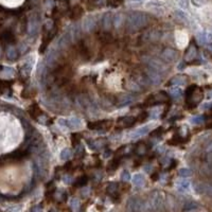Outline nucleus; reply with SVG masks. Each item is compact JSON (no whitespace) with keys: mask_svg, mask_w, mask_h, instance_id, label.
I'll use <instances>...</instances> for the list:
<instances>
[{"mask_svg":"<svg viewBox=\"0 0 212 212\" xmlns=\"http://www.w3.org/2000/svg\"><path fill=\"white\" fill-rule=\"evenodd\" d=\"M159 37H160V35H159L158 31H153L150 34V37H148V39L152 40V42H154V40H157L159 39Z\"/></svg>","mask_w":212,"mask_h":212,"instance_id":"23","label":"nucleus"},{"mask_svg":"<svg viewBox=\"0 0 212 212\" xmlns=\"http://www.w3.org/2000/svg\"><path fill=\"white\" fill-rule=\"evenodd\" d=\"M195 56H196L195 48L191 47L190 49L188 50V52H187V54H186V59H187V61H191V59H193Z\"/></svg>","mask_w":212,"mask_h":212,"instance_id":"17","label":"nucleus"},{"mask_svg":"<svg viewBox=\"0 0 212 212\" xmlns=\"http://www.w3.org/2000/svg\"><path fill=\"white\" fill-rule=\"evenodd\" d=\"M191 121L193 122V123H195V124H198V123H201V122L204 121V119H203L201 117H194V118L191 119Z\"/></svg>","mask_w":212,"mask_h":212,"instance_id":"25","label":"nucleus"},{"mask_svg":"<svg viewBox=\"0 0 212 212\" xmlns=\"http://www.w3.org/2000/svg\"><path fill=\"white\" fill-rule=\"evenodd\" d=\"M154 126H152L151 124H148L145 126H142V127H139L137 130H135L134 132H132L128 136L130 139H137V138H140L141 136H144L148 130H151Z\"/></svg>","mask_w":212,"mask_h":212,"instance_id":"6","label":"nucleus"},{"mask_svg":"<svg viewBox=\"0 0 212 212\" xmlns=\"http://www.w3.org/2000/svg\"><path fill=\"white\" fill-rule=\"evenodd\" d=\"M146 75H148V77L150 79V81L153 82L154 84H159V83L161 82V75H160V73L155 71L154 69L152 68L148 69V70H146Z\"/></svg>","mask_w":212,"mask_h":212,"instance_id":"9","label":"nucleus"},{"mask_svg":"<svg viewBox=\"0 0 212 212\" xmlns=\"http://www.w3.org/2000/svg\"><path fill=\"white\" fill-rule=\"evenodd\" d=\"M192 2L194 3V4H196V5H203L205 3V0H192Z\"/></svg>","mask_w":212,"mask_h":212,"instance_id":"26","label":"nucleus"},{"mask_svg":"<svg viewBox=\"0 0 212 212\" xmlns=\"http://www.w3.org/2000/svg\"><path fill=\"white\" fill-rule=\"evenodd\" d=\"M176 2L181 10H188L189 9V0H176Z\"/></svg>","mask_w":212,"mask_h":212,"instance_id":"20","label":"nucleus"},{"mask_svg":"<svg viewBox=\"0 0 212 212\" xmlns=\"http://www.w3.org/2000/svg\"><path fill=\"white\" fill-rule=\"evenodd\" d=\"M177 188L180 191H187L190 188V181L187 179H180L177 181Z\"/></svg>","mask_w":212,"mask_h":212,"instance_id":"14","label":"nucleus"},{"mask_svg":"<svg viewBox=\"0 0 212 212\" xmlns=\"http://www.w3.org/2000/svg\"><path fill=\"white\" fill-rule=\"evenodd\" d=\"M68 126H70L72 130H79L82 127V121L77 118V117H74V118H71V119H69L68 121Z\"/></svg>","mask_w":212,"mask_h":212,"instance_id":"10","label":"nucleus"},{"mask_svg":"<svg viewBox=\"0 0 212 212\" xmlns=\"http://www.w3.org/2000/svg\"><path fill=\"white\" fill-rule=\"evenodd\" d=\"M122 177H123V179L127 180V179H128V178H130V177H128V173H127V172H124V173H123V176H122Z\"/></svg>","mask_w":212,"mask_h":212,"instance_id":"27","label":"nucleus"},{"mask_svg":"<svg viewBox=\"0 0 212 212\" xmlns=\"http://www.w3.org/2000/svg\"><path fill=\"white\" fill-rule=\"evenodd\" d=\"M196 38H197L198 44H201V45H206V44H208L206 38V32H199V33H197Z\"/></svg>","mask_w":212,"mask_h":212,"instance_id":"16","label":"nucleus"},{"mask_svg":"<svg viewBox=\"0 0 212 212\" xmlns=\"http://www.w3.org/2000/svg\"><path fill=\"white\" fill-rule=\"evenodd\" d=\"M112 22H114V26H116L117 29H119L122 24H124V16L122 13H118L115 15L114 19H112Z\"/></svg>","mask_w":212,"mask_h":212,"instance_id":"12","label":"nucleus"},{"mask_svg":"<svg viewBox=\"0 0 212 212\" xmlns=\"http://www.w3.org/2000/svg\"><path fill=\"white\" fill-rule=\"evenodd\" d=\"M71 42H72L71 34H70V33H66V34L62 37V39L59 40V45H61L62 47H68Z\"/></svg>","mask_w":212,"mask_h":212,"instance_id":"13","label":"nucleus"},{"mask_svg":"<svg viewBox=\"0 0 212 212\" xmlns=\"http://www.w3.org/2000/svg\"><path fill=\"white\" fill-rule=\"evenodd\" d=\"M207 97H208V99H211V100H212V90H210L209 92H208Z\"/></svg>","mask_w":212,"mask_h":212,"instance_id":"28","label":"nucleus"},{"mask_svg":"<svg viewBox=\"0 0 212 212\" xmlns=\"http://www.w3.org/2000/svg\"><path fill=\"white\" fill-rule=\"evenodd\" d=\"M179 174L183 177H187V176H190L191 175V171L189 169H181L179 171Z\"/></svg>","mask_w":212,"mask_h":212,"instance_id":"24","label":"nucleus"},{"mask_svg":"<svg viewBox=\"0 0 212 212\" xmlns=\"http://www.w3.org/2000/svg\"><path fill=\"white\" fill-rule=\"evenodd\" d=\"M38 31H39V20L37 18V16H33L29 20L28 32L30 35H36Z\"/></svg>","mask_w":212,"mask_h":212,"instance_id":"5","label":"nucleus"},{"mask_svg":"<svg viewBox=\"0 0 212 212\" xmlns=\"http://www.w3.org/2000/svg\"><path fill=\"white\" fill-rule=\"evenodd\" d=\"M132 181H134V183L135 185H143V183H144V178H143V176H141L140 174H136L134 177H132Z\"/></svg>","mask_w":212,"mask_h":212,"instance_id":"19","label":"nucleus"},{"mask_svg":"<svg viewBox=\"0 0 212 212\" xmlns=\"http://www.w3.org/2000/svg\"><path fill=\"white\" fill-rule=\"evenodd\" d=\"M95 24H97V21H95V17L93 16H88L83 20L82 22V30L84 32H90L95 29Z\"/></svg>","mask_w":212,"mask_h":212,"instance_id":"7","label":"nucleus"},{"mask_svg":"<svg viewBox=\"0 0 212 212\" xmlns=\"http://www.w3.org/2000/svg\"><path fill=\"white\" fill-rule=\"evenodd\" d=\"M148 66H150V68L154 69L155 71L159 72V73H162V72H164L167 70V66L163 65V64H162L160 61H158V59L151 58V59L148 61Z\"/></svg>","mask_w":212,"mask_h":212,"instance_id":"8","label":"nucleus"},{"mask_svg":"<svg viewBox=\"0 0 212 212\" xmlns=\"http://www.w3.org/2000/svg\"><path fill=\"white\" fill-rule=\"evenodd\" d=\"M177 52L173 49H170V48H167V49H164L161 53V58L163 59L165 63L168 64H172L174 63L176 59H177Z\"/></svg>","mask_w":212,"mask_h":212,"instance_id":"4","label":"nucleus"},{"mask_svg":"<svg viewBox=\"0 0 212 212\" xmlns=\"http://www.w3.org/2000/svg\"><path fill=\"white\" fill-rule=\"evenodd\" d=\"M20 138V125L15 118L6 112H0V154L12 151Z\"/></svg>","mask_w":212,"mask_h":212,"instance_id":"1","label":"nucleus"},{"mask_svg":"<svg viewBox=\"0 0 212 212\" xmlns=\"http://www.w3.org/2000/svg\"><path fill=\"white\" fill-rule=\"evenodd\" d=\"M148 18L144 13H130L126 17V29L130 32H136L148 24Z\"/></svg>","mask_w":212,"mask_h":212,"instance_id":"2","label":"nucleus"},{"mask_svg":"<svg viewBox=\"0 0 212 212\" xmlns=\"http://www.w3.org/2000/svg\"><path fill=\"white\" fill-rule=\"evenodd\" d=\"M170 95H172L173 98L175 99H178L181 97V95H183V90L180 89L178 86H176V87H173L170 89Z\"/></svg>","mask_w":212,"mask_h":212,"instance_id":"15","label":"nucleus"},{"mask_svg":"<svg viewBox=\"0 0 212 212\" xmlns=\"http://www.w3.org/2000/svg\"><path fill=\"white\" fill-rule=\"evenodd\" d=\"M145 8L155 15H163L164 13V6L161 1H157V0L148 1L145 4Z\"/></svg>","mask_w":212,"mask_h":212,"instance_id":"3","label":"nucleus"},{"mask_svg":"<svg viewBox=\"0 0 212 212\" xmlns=\"http://www.w3.org/2000/svg\"><path fill=\"white\" fill-rule=\"evenodd\" d=\"M111 24H112V16L110 13L105 14L103 17V20H102V24H103V28L105 30H109L111 28Z\"/></svg>","mask_w":212,"mask_h":212,"instance_id":"11","label":"nucleus"},{"mask_svg":"<svg viewBox=\"0 0 212 212\" xmlns=\"http://www.w3.org/2000/svg\"><path fill=\"white\" fill-rule=\"evenodd\" d=\"M172 83L174 85H176V86L185 85L186 84V79L183 77H180V75H178V77H175L174 79L172 80Z\"/></svg>","mask_w":212,"mask_h":212,"instance_id":"18","label":"nucleus"},{"mask_svg":"<svg viewBox=\"0 0 212 212\" xmlns=\"http://www.w3.org/2000/svg\"><path fill=\"white\" fill-rule=\"evenodd\" d=\"M61 157L63 159H69L71 157V151L69 150V148H66V150H64L63 152L61 153Z\"/></svg>","mask_w":212,"mask_h":212,"instance_id":"22","label":"nucleus"},{"mask_svg":"<svg viewBox=\"0 0 212 212\" xmlns=\"http://www.w3.org/2000/svg\"><path fill=\"white\" fill-rule=\"evenodd\" d=\"M201 191L205 192V193H208L210 195H212V185H207V183H203L201 186Z\"/></svg>","mask_w":212,"mask_h":212,"instance_id":"21","label":"nucleus"}]
</instances>
